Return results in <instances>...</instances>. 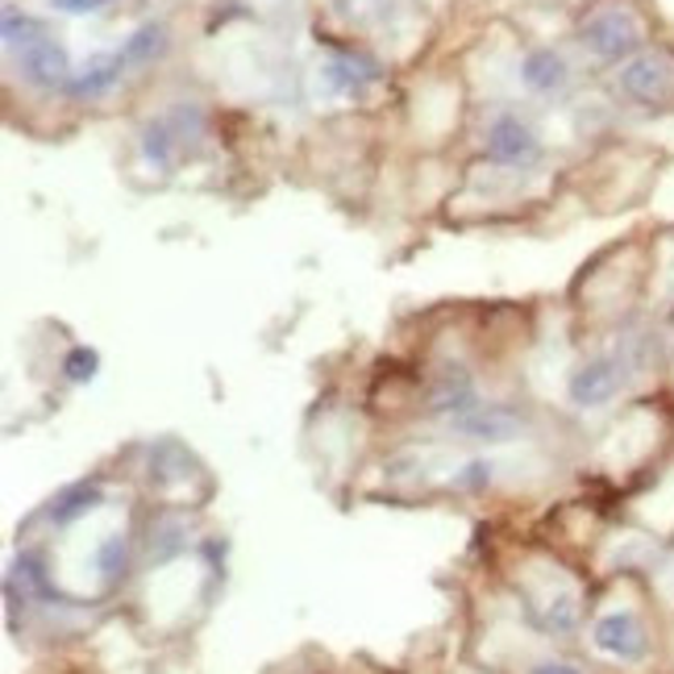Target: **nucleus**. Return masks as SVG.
Masks as SVG:
<instances>
[{
	"instance_id": "obj_1",
	"label": "nucleus",
	"mask_w": 674,
	"mask_h": 674,
	"mask_svg": "<svg viewBox=\"0 0 674 674\" xmlns=\"http://www.w3.org/2000/svg\"><path fill=\"white\" fill-rule=\"evenodd\" d=\"M579 42L600 63H629L633 54L645 51V21L629 4H604L579 25Z\"/></svg>"
},
{
	"instance_id": "obj_2",
	"label": "nucleus",
	"mask_w": 674,
	"mask_h": 674,
	"mask_svg": "<svg viewBox=\"0 0 674 674\" xmlns=\"http://www.w3.org/2000/svg\"><path fill=\"white\" fill-rule=\"evenodd\" d=\"M616 84L633 104L645 108H666L674 104V54L671 51H641L629 63H621Z\"/></svg>"
},
{
	"instance_id": "obj_3",
	"label": "nucleus",
	"mask_w": 674,
	"mask_h": 674,
	"mask_svg": "<svg viewBox=\"0 0 674 674\" xmlns=\"http://www.w3.org/2000/svg\"><path fill=\"white\" fill-rule=\"evenodd\" d=\"M624 380H629V363L624 354H595L588 363H579L567 380V396L574 408H604L621 396Z\"/></svg>"
},
{
	"instance_id": "obj_4",
	"label": "nucleus",
	"mask_w": 674,
	"mask_h": 674,
	"mask_svg": "<svg viewBox=\"0 0 674 674\" xmlns=\"http://www.w3.org/2000/svg\"><path fill=\"white\" fill-rule=\"evenodd\" d=\"M13 59H18L21 80H25V84H34V87H42V92H54V87H63V92H68L71 75H75V71H71L68 51H63L51 34L25 42L21 51H13Z\"/></svg>"
},
{
	"instance_id": "obj_5",
	"label": "nucleus",
	"mask_w": 674,
	"mask_h": 674,
	"mask_svg": "<svg viewBox=\"0 0 674 674\" xmlns=\"http://www.w3.org/2000/svg\"><path fill=\"white\" fill-rule=\"evenodd\" d=\"M484 400H479V383L470 375L463 363L454 366H442V375L433 380L429 387V400H425V413L429 416H442V421H463L467 413H475Z\"/></svg>"
},
{
	"instance_id": "obj_6",
	"label": "nucleus",
	"mask_w": 674,
	"mask_h": 674,
	"mask_svg": "<svg viewBox=\"0 0 674 674\" xmlns=\"http://www.w3.org/2000/svg\"><path fill=\"white\" fill-rule=\"evenodd\" d=\"M591 641H595L600 654L616 657V662H641V657L650 654V633H645V624L633 612H608V616H600L595 629H591Z\"/></svg>"
},
{
	"instance_id": "obj_7",
	"label": "nucleus",
	"mask_w": 674,
	"mask_h": 674,
	"mask_svg": "<svg viewBox=\"0 0 674 674\" xmlns=\"http://www.w3.org/2000/svg\"><path fill=\"white\" fill-rule=\"evenodd\" d=\"M487 155L504 163V167H520L525 172V167H533L537 158H541V138L533 134V125H525L520 117L504 113L487 129Z\"/></svg>"
},
{
	"instance_id": "obj_8",
	"label": "nucleus",
	"mask_w": 674,
	"mask_h": 674,
	"mask_svg": "<svg viewBox=\"0 0 674 674\" xmlns=\"http://www.w3.org/2000/svg\"><path fill=\"white\" fill-rule=\"evenodd\" d=\"M525 413L512 404H479L475 413H467L463 421H454V433H463L470 442H512L525 433Z\"/></svg>"
},
{
	"instance_id": "obj_9",
	"label": "nucleus",
	"mask_w": 674,
	"mask_h": 674,
	"mask_svg": "<svg viewBox=\"0 0 674 674\" xmlns=\"http://www.w3.org/2000/svg\"><path fill=\"white\" fill-rule=\"evenodd\" d=\"M321 75H325L329 92L359 96L366 84H375V80H380V63H375L371 54H363V51H338L325 68H321Z\"/></svg>"
},
{
	"instance_id": "obj_10",
	"label": "nucleus",
	"mask_w": 674,
	"mask_h": 674,
	"mask_svg": "<svg viewBox=\"0 0 674 674\" xmlns=\"http://www.w3.org/2000/svg\"><path fill=\"white\" fill-rule=\"evenodd\" d=\"M520 84L537 92V96H558L562 87L571 84V68H567V59L550 46H537L520 59Z\"/></svg>"
},
{
	"instance_id": "obj_11",
	"label": "nucleus",
	"mask_w": 674,
	"mask_h": 674,
	"mask_svg": "<svg viewBox=\"0 0 674 674\" xmlns=\"http://www.w3.org/2000/svg\"><path fill=\"white\" fill-rule=\"evenodd\" d=\"M129 68L122 59V51H113V54H92L84 68L71 75V84H68V96H75V101H92V96H104L108 87L122 80V71Z\"/></svg>"
},
{
	"instance_id": "obj_12",
	"label": "nucleus",
	"mask_w": 674,
	"mask_h": 674,
	"mask_svg": "<svg viewBox=\"0 0 674 674\" xmlns=\"http://www.w3.org/2000/svg\"><path fill=\"white\" fill-rule=\"evenodd\" d=\"M101 504H104L101 479H80V484H68L59 496H54L51 508H46V517H51V525L68 529V525H75V520H84L87 512H96Z\"/></svg>"
},
{
	"instance_id": "obj_13",
	"label": "nucleus",
	"mask_w": 674,
	"mask_h": 674,
	"mask_svg": "<svg viewBox=\"0 0 674 674\" xmlns=\"http://www.w3.org/2000/svg\"><path fill=\"white\" fill-rule=\"evenodd\" d=\"M175 155H179V129L172 125V117H158L142 129V158L151 167L167 172V167H175Z\"/></svg>"
},
{
	"instance_id": "obj_14",
	"label": "nucleus",
	"mask_w": 674,
	"mask_h": 674,
	"mask_svg": "<svg viewBox=\"0 0 674 674\" xmlns=\"http://www.w3.org/2000/svg\"><path fill=\"white\" fill-rule=\"evenodd\" d=\"M167 51V25L163 21H142L134 34L122 42V59L134 68V63H155L158 54Z\"/></svg>"
},
{
	"instance_id": "obj_15",
	"label": "nucleus",
	"mask_w": 674,
	"mask_h": 674,
	"mask_svg": "<svg viewBox=\"0 0 674 674\" xmlns=\"http://www.w3.org/2000/svg\"><path fill=\"white\" fill-rule=\"evenodd\" d=\"M191 454L179 442H163V446L151 449V484L155 487H167V484H179L191 475Z\"/></svg>"
},
{
	"instance_id": "obj_16",
	"label": "nucleus",
	"mask_w": 674,
	"mask_h": 674,
	"mask_svg": "<svg viewBox=\"0 0 674 674\" xmlns=\"http://www.w3.org/2000/svg\"><path fill=\"white\" fill-rule=\"evenodd\" d=\"M96 571H101V583L104 588H117L129 571V537L125 533H108L101 537L96 546Z\"/></svg>"
},
{
	"instance_id": "obj_17",
	"label": "nucleus",
	"mask_w": 674,
	"mask_h": 674,
	"mask_svg": "<svg viewBox=\"0 0 674 674\" xmlns=\"http://www.w3.org/2000/svg\"><path fill=\"white\" fill-rule=\"evenodd\" d=\"M533 624L546 633H571L579 624V604L574 595H553L550 604H541V612H533Z\"/></svg>"
},
{
	"instance_id": "obj_18",
	"label": "nucleus",
	"mask_w": 674,
	"mask_h": 674,
	"mask_svg": "<svg viewBox=\"0 0 674 674\" xmlns=\"http://www.w3.org/2000/svg\"><path fill=\"white\" fill-rule=\"evenodd\" d=\"M333 4H338V13H342L350 25H359V30L383 25L387 13H392V0H333Z\"/></svg>"
},
{
	"instance_id": "obj_19",
	"label": "nucleus",
	"mask_w": 674,
	"mask_h": 674,
	"mask_svg": "<svg viewBox=\"0 0 674 674\" xmlns=\"http://www.w3.org/2000/svg\"><path fill=\"white\" fill-rule=\"evenodd\" d=\"M4 46L9 51H21L25 42H34V38H42L46 30H42V21H34L30 13H18V9H4Z\"/></svg>"
},
{
	"instance_id": "obj_20",
	"label": "nucleus",
	"mask_w": 674,
	"mask_h": 674,
	"mask_svg": "<svg viewBox=\"0 0 674 674\" xmlns=\"http://www.w3.org/2000/svg\"><path fill=\"white\" fill-rule=\"evenodd\" d=\"M184 525L179 520H163L158 529H151V562H167L175 553L184 550Z\"/></svg>"
},
{
	"instance_id": "obj_21",
	"label": "nucleus",
	"mask_w": 674,
	"mask_h": 674,
	"mask_svg": "<svg viewBox=\"0 0 674 674\" xmlns=\"http://www.w3.org/2000/svg\"><path fill=\"white\" fill-rule=\"evenodd\" d=\"M101 371V354L92 346H71L68 359H63V380L68 383H92Z\"/></svg>"
},
{
	"instance_id": "obj_22",
	"label": "nucleus",
	"mask_w": 674,
	"mask_h": 674,
	"mask_svg": "<svg viewBox=\"0 0 674 674\" xmlns=\"http://www.w3.org/2000/svg\"><path fill=\"white\" fill-rule=\"evenodd\" d=\"M113 0H51L54 13H68V18H92V13H104Z\"/></svg>"
},
{
	"instance_id": "obj_23",
	"label": "nucleus",
	"mask_w": 674,
	"mask_h": 674,
	"mask_svg": "<svg viewBox=\"0 0 674 674\" xmlns=\"http://www.w3.org/2000/svg\"><path fill=\"white\" fill-rule=\"evenodd\" d=\"M458 487H484V484H491V463H470L458 479H454Z\"/></svg>"
},
{
	"instance_id": "obj_24",
	"label": "nucleus",
	"mask_w": 674,
	"mask_h": 674,
	"mask_svg": "<svg viewBox=\"0 0 674 674\" xmlns=\"http://www.w3.org/2000/svg\"><path fill=\"white\" fill-rule=\"evenodd\" d=\"M529 674H579V666H571V662H537Z\"/></svg>"
}]
</instances>
